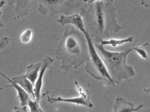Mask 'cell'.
I'll return each mask as SVG.
<instances>
[{
    "label": "cell",
    "instance_id": "obj_1",
    "mask_svg": "<svg viewBox=\"0 0 150 112\" xmlns=\"http://www.w3.org/2000/svg\"><path fill=\"white\" fill-rule=\"evenodd\" d=\"M113 0L95 2L87 10L82 8V16L86 33L95 43H100L111 33H119L122 27L117 22Z\"/></svg>",
    "mask_w": 150,
    "mask_h": 112
},
{
    "label": "cell",
    "instance_id": "obj_2",
    "mask_svg": "<svg viewBox=\"0 0 150 112\" xmlns=\"http://www.w3.org/2000/svg\"><path fill=\"white\" fill-rule=\"evenodd\" d=\"M57 41L55 55L62 62V69L69 72L73 68L78 69L86 62L88 57V46L81 31L74 27L66 29Z\"/></svg>",
    "mask_w": 150,
    "mask_h": 112
},
{
    "label": "cell",
    "instance_id": "obj_3",
    "mask_svg": "<svg viewBox=\"0 0 150 112\" xmlns=\"http://www.w3.org/2000/svg\"><path fill=\"white\" fill-rule=\"evenodd\" d=\"M96 47L103 56V61L110 76L115 84H120L124 80L130 81L136 73L132 66L127 64V59L132 48L123 52H110L102 45L95 43Z\"/></svg>",
    "mask_w": 150,
    "mask_h": 112
},
{
    "label": "cell",
    "instance_id": "obj_4",
    "mask_svg": "<svg viewBox=\"0 0 150 112\" xmlns=\"http://www.w3.org/2000/svg\"><path fill=\"white\" fill-rule=\"evenodd\" d=\"M84 35L86 38L89 50L88 57L86 62L85 69L86 72L96 80L105 81L109 85L115 87V83L110 76L105 64L96 52L94 43L91 38L87 33Z\"/></svg>",
    "mask_w": 150,
    "mask_h": 112
},
{
    "label": "cell",
    "instance_id": "obj_5",
    "mask_svg": "<svg viewBox=\"0 0 150 112\" xmlns=\"http://www.w3.org/2000/svg\"><path fill=\"white\" fill-rule=\"evenodd\" d=\"M38 11L43 15L64 14L66 16L74 14L80 6L78 0H37Z\"/></svg>",
    "mask_w": 150,
    "mask_h": 112
},
{
    "label": "cell",
    "instance_id": "obj_6",
    "mask_svg": "<svg viewBox=\"0 0 150 112\" xmlns=\"http://www.w3.org/2000/svg\"><path fill=\"white\" fill-rule=\"evenodd\" d=\"M75 84L76 86V89L79 91L81 97L79 98H72V99H64V98L58 97H50L47 96V101L51 103L54 104L55 103L58 102H65V103H74L77 105H84L89 108H92L93 105L91 103L90 101L89 94L88 90L84 91L82 88L78 85V83L75 81Z\"/></svg>",
    "mask_w": 150,
    "mask_h": 112
},
{
    "label": "cell",
    "instance_id": "obj_7",
    "mask_svg": "<svg viewBox=\"0 0 150 112\" xmlns=\"http://www.w3.org/2000/svg\"><path fill=\"white\" fill-rule=\"evenodd\" d=\"M54 59L51 58L50 56H47L44 58L41 62V69L40 70V73L38 74V78L34 85V94L35 97V100H38L40 101V99L46 94H48V91L44 94L42 96L41 95V90L42 86V81L43 77L44 76V74L47 70L48 67L50 66V65L53 63Z\"/></svg>",
    "mask_w": 150,
    "mask_h": 112
},
{
    "label": "cell",
    "instance_id": "obj_8",
    "mask_svg": "<svg viewBox=\"0 0 150 112\" xmlns=\"http://www.w3.org/2000/svg\"><path fill=\"white\" fill-rule=\"evenodd\" d=\"M62 26L66 25L67 24H72L74 27L81 31L83 34L86 33L84 29V25L83 21L82 16L79 14H73L69 16L62 15L60 18L57 20Z\"/></svg>",
    "mask_w": 150,
    "mask_h": 112
},
{
    "label": "cell",
    "instance_id": "obj_9",
    "mask_svg": "<svg viewBox=\"0 0 150 112\" xmlns=\"http://www.w3.org/2000/svg\"><path fill=\"white\" fill-rule=\"evenodd\" d=\"M143 106V104H140L135 107L134 103L130 102L124 98L117 97L114 105V111L112 112H138Z\"/></svg>",
    "mask_w": 150,
    "mask_h": 112
},
{
    "label": "cell",
    "instance_id": "obj_10",
    "mask_svg": "<svg viewBox=\"0 0 150 112\" xmlns=\"http://www.w3.org/2000/svg\"><path fill=\"white\" fill-rule=\"evenodd\" d=\"M8 5H15V12L18 18H22L29 14L32 5V0H8Z\"/></svg>",
    "mask_w": 150,
    "mask_h": 112
},
{
    "label": "cell",
    "instance_id": "obj_11",
    "mask_svg": "<svg viewBox=\"0 0 150 112\" xmlns=\"http://www.w3.org/2000/svg\"><path fill=\"white\" fill-rule=\"evenodd\" d=\"M0 75H1L3 77L6 78L8 80V81L10 83H11L10 85H8L6 88L13 87L16 90L17 92H18L17 99H18L21 102V106H24L27 105L29 101L30 100V99L29 97V95L25 91V90L24 89H23L20 85H19L18 84L15 83L13 80L10 79L9 78H8L7 76L4 75L1 72H0Z\"/></svg>",
    "mask_w": 150,
    "mask_h": 112
},
{
    "label": "cell",
    "instance_id": "obj_12",
    "mask_svg": "<svg viewBox=\"0 0 150 112\" xmlns=\"http://www.w3.org/2000/svg\"><path fill=\"white\" fill-rule=\"evenodd\" d=\"M15 83L20 85L24 89L29 95H32L33 99L35 100L34 94V85L28 79L25 75H21L14 77L12 79Z\"/></svg>",
    "mask_w": 150,
    "mask_h": 112
},
{
    "label": "cell",
    "instance_id": "obj_13",
    "mask_svg": "<svg viewBox=\"0 0 150 112\" xmlns=\"http://www.w3.org/2000/svg\"><path fill=\"white\" fill-rule=\"evenodd\" d=\"M41 63H32L26 69L25 76L34 85L39 74L41 69Z\"/></svg>",
    "mask_w": 150,
    "mask_h": 112
},
{
    "label": "cell",
    "instance_id": "obj_14",
    "mask_svg": "<svg viewBox=\"0 0 150 112\" xmlns=\"http://www.w3.org/2000/svg\"><path fill=\"white\" fill-rule=\"evenodd\" d=\"M133 37L131 36V37L126 38V39H124L116 40V39H111L109 41L101 40L100 43V44L102 45L103 46L110 45V46H111L114 48H116L117 46L123 45V44H124V43H132L133 42Z\"/></svg>",
    "mask_w": 150,
    "mask_h": 112
},
{
    "label": "cell",
    "instance_id": "obj_15",
    "mask_svg": "<svg viewBox=\"0 0 150 112\" xmlns=\"http://www.w3.org/2000/svg\"><path fill=\"white\" fill-rule=\"evenodd\" d=\"M27 105L29 106L30 108V112H43L40 106V100H32L30 99Z\"/></svg>",
    "mask_w": 150,
    "mask_h": 112
},
{
    "label": "cell",
    "instance_id": "obj_16",
    "mask_svg": "<svg viewBox=\"0 0 150 112\" xmlns=\"http://www.w3.org/2000/svg\"><path fill=\"white\" fill-rule=\"evenodd\" d=\"M32 38V31L30 29L26 30L21 35V39L24 43H28L30 42Z\"/></svg>",
    "mask_w": 150,
    "mask_h": 112
},
{
    "label": "cell",
    "instance_id": "obj_17",
    "mask_svg": "<svg viewBox=\"0 0 150 112\" xmlns=\"http://www.w3.org/2000/svg\"><path fill=\"white\" fill-rule=\"evenodd\" d=\"M144 46V44L142 46L135 47L133 48L132 49L134 50L136 52H137L142 58H143L146 60H149V56L147 53V52L143 48Z\"/></svg>",
    "mask_w": 150,
    "mask_h": 112
},
{
    "label": "cell",
    "instance_id": "obj_18",
    "mask_svg": "<svg viewBox=\"0 0 150 112\" xmlns=\"http://www.w3.org/2000/svg\"><path fill=\"white\" fill-rule=\"evenodd\" d=\"M10 41V39L7 37L2 38L0 40V50L5 49L8 44Z\"/></svg>",
    "mask_w": 150,
    "mask_h": 112
},
{
    "label": "cell",
    "instance_id": "obj_19",
    "mask_svg": "<svg viewBox=\"0 0 150 112\" xmlns=\"http://www.w3.org/2000/svg\"><path fill=\"white\" fill-rule=\"evenodd\" d=\"M14 112H28L27 105L24 106H15L14 108Z\"/></svg>",
    "mask_w": 150,
    "mask_h": 112
},
{
    "label": "cell",
    "instance_id": "obj_20",
    "mask_svg": "<svg viewBox=\"0 0 150 112\" xmlns=\"http://www.w3.org/2000/svg\"><path fill=\"white\" fill-rule=\"evenodd\" d=\"M5 2L4 1H1L0 2V16H1V8L4 7V6L5 5ZM4 27H5V25H4L3 22H2V21H1V20H0V29L4 28Z\"/></svg>",
    "mask_w": 150,
    "mask_h": 112
},
{
    "label": "cell",
    "instance_id": "obj_21",
    "mask_svg": "<svg viewBox=\"0 0 150 112\" xmlns=\"http://www.w3.org/2000/svg\"><path fill=\"white\" fill-rule=\"evenodd\" d=\"M142 5L145 7H149L150 6V0H141Z\"/></svg>",
    "mask_w": 150,
    "mask_h": 112
},
{
    "label": "cell",
    "instance_id": "obj_22",
    "mask_svg": "<svg viewBox=\"0 0 150 112\" xmlns=\"http://www.w3.org/2000/svg\"><path fill=\"white\" fill-rule=\"evenodd\" d=\"M86 3H88L89 5H92L93 3H94L96 1H103V0H83Z\"/></svg>",
    "mask_w": 150,
    "mask_h": 112
},
{
    "label": "cell",
    "instance_id": "obj_23",
    "mask_svg": "<svg viewBox=\"0 0 150 112\" xmlns=\"http://www.w3.org/2000/svg\"><path fill=\"white\" fill-rule=\"evenodd\" d=\"M150 112V109H148L147 110H146L145 112Z\"/></svg>",
    "mask_w": 150,
    "mask_h": 112
}]
</instances>
